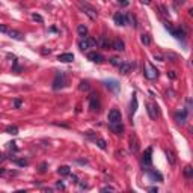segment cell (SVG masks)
<instances>
[{
  "mask_svg": "<svg viewBox=\"0 0 193 193\" xmlns=\"http://www.w3.org/2000/svg\"><path fill=\"white\" fill-rule=\"evenodd\" d=\"M97 45V38H92V36H85L82 38V41L78 42V48L80 50H88L92 48Z\"/></svg>",
  "mask_w": 193,
  "mask_h": 193,
  "instance_id": "3957f363",
  "label": "cell"
},
{
  "mask_svg": "<svg viewBox=\"0 0 193 193\" xmlns=\"http://www.w3.org/2000/svg\"><path fill=\"white\" fill-rule=\"evenodd\" d=\"M140 41H142L143 45H149L151 44V38H149V35H145L143 33V35L140 36Z\"/></svg>",
  "mask_w": 193,
  "mask_h": 193,
  "instance_id": "4dcf8cb0",
  "label": "cell"
},
{
  "mask_svg": "<svg viewBox=\"0 0 193 193\" xmlns=\"http://www.w3.org/2000/svg\"><path fill=\"white\" fill-rule=\"evenodd\" d=\"M140 3H142V5H149L151 0H140Z\"/></svg>",
  "mask_w": 193,
  "mask_h": 193,
  "instance_id": "7dc6e473",
  "label": "cell"
},
{
  "mask_svg": "<svg viewBox=\"0 0 193 193\" xmlns=\"http://www.w3.org/2000/svg\"><path fill=\"white\" fill-rule=\"evenodd\" d=\"M103 83H104L106 88H109V89L113 91V92H118L119 89H121V85H119L116 80H106V82H103Z\"/></svg>",
  "mask_w": 193,
  "mask_h": 193,
  "instance_id": "9a60e30c",
  "label": "cell"
},
{
  "mask_svg": "<svg viewBox=\"0 0 193 193\" xmlns=\"http://www.w3.org/2000/svg\"><path fill=\"white\" fill-rule=\"evenodd\" d=\"M113 190H115V189H113L112 185H104V187L101 189V192H113Z\"/></svg>",
  "mask_w": 193,
  "mask_h": 193,
  "instance_id": "d590c367",
  "label": "cell"
},
{
  "mask_svg": "<svg viewBox=\"0 0 193 193\" xmlns=\"http://www.w3.org/2000/svg\"><path fill=\"white\" fill-rule=\"evenodd\" d=\"M118 68H119V72H121V74L127 76V74H130V71L134 68V62H122Z\"/></svg>",
  "mask_w": 193,
  "mask_h": 193,
  "instance_id": "9c48e42d",
  "label": "cell"
},
{
  "mask_svg": "<svg viewBox=\"0 0 193 193\" xmlns=\"http://www.w3.org/2000/svg\"><path fill=\"white\" fill-rule=\"evenodd\" d=\"M158 9L162 11V14H163V15H169V11H168V8H166L164 5H158Z\"/></svg>",
  "mask_w": 193,
  "mask_h": 193,
  "instance_id": "d6a6232c",
  "label": "cell"
},
{
  "mask_svg": "<svg viewBox=\"0 0 193 193\" xmlns=\"http://www.w3.org/2000/svg\"><path fill=\"white\" fill-rule=\"evenodd\" d=\"M50 32H57V29L55 27V26H53V27H50Z\"/></svg>",
  "mask_w": 193,
  "mask_h": 193,
  "instance_id": "681fc988",
  "label": "cell"
},
{
  "mask_svg": "<svg viewBox=\"0 0 193 193\" xmlns=\"http://www.w3.org/2000/svg\"><path fill=\"white\" fill-rule=\"evenodd\" d=\"M6 133H8V134H12V136H17L18 134V127L17 125H8V127H6Z\"/></svg>",
  "mask_w": 193,
  "mask_h": 193,
  "instance_id": "cb8c5ba5",
  "label": "cell"
},
{
  "mask_svg": "<svg viewBox=\"0 0 193 193\" xmlns=\"http://www.w3.org/2000/svg\"><path fill=\"white\" fill-rule=\"evenodd\" d=\"M131 113L134 115L136 113V110H137V97H136V94H133V98H131Z\"/></svg>",
  "mask_w": 193,
  "mask_h": 193,
  "instance_id": "d4e9b609",
  "label": "cell"
},
{
  "mask_svg": "<svg viewBox=\"0 0 193 193\" xmlns=\"http://www.w3.org/2000/svg\"><path fill=\"white\" fill-rule=\"evenodd\" d=\"M118 3H121L122 6H128V2H127V0H118Z\"/></svg>",
  "mask_w": 193,
  "mask_h": 193,
  "instance_id": "7bdbcfd3",
  "label": "cell"
},
{
  "mask_svg": "<svg viewBox=\"0 0 193 193\" xmlns=\"http://www.w3.org/2000/svg\"><path fill=\"white\" fill-rule=\"evenodd\" d=\"M78 6H80V8H82V11H83L85 14L88 15L91 20H97V17H98V12H97L94 8H92L91 5H88L86 2H80V3H78Z\"/></svg>",
  "mask_w": 193,
  "mask_h": 193,
  "instance_id": "277c9868",
  "label": "cell"
},
{
  "mask_svg": "<svg viewBox=\"0 0 193 193\" xmlns=\"http://www.w3.org/2000/svg\"><path fill=\"white\" fill-rule=\"evenodd\" d=\"M146 174L149 175V178L152 179V181H163V175L160 174V172H157L154 169H146Z\"/></svg>",
  "mask_w": 193,
  "mask_h": 193,
  "instance_id": "4fadbf2b",
  "label": "cell"
},
{
  "mask_svg": "<svg viewBox=\"0 0 193 193\" xmlns=\"http://www.w3.org/2000/svg\"><path fill=\"white\" fill-rule=\"evenodd\" d=\"M77 33H78V36H82V38L88 36V27H86L85 24H80L77 27Z\"/></svg>",
  "mask_w": 193,
  "mask_h": 193,
  "instance_id": "603a6c76",
  "label": "cell"
},
{
  "mask_svg": "<svg viewBox=\"0 0 193 193\" xmlns=\"http://www.w3.org/2000/svg\"><path fill=\"white\" fill-rule=\"evenodd\" d=\"M5 158H6V155L3 154V152H0V163H2V162L5 160Z\"/></svg>",
  "mask_w": 193,
  "mask_h": 193,
  "instance_id": "bcb514c9",
  "label": "cell"
},
{
  "mask_svg": "<svg viewBox=\"0 0 193 193\" xmlns=\"http://www.w3.org/2000/svg\"><path fill=\"white\" fill-rule=\"evenodd\" d=\"M71 179H72V183H74V184H78V177H77V175L72 174V175H71Z\"/></svg>",
  "mask_w": 193,
  "mask_h": 193,
  "instance_id": "60d3db41",
  "label": "cell"
},
{
  "mask_svg": "<svg viewBox=\"0 0 193 193\" xmlns=\"http://www.w3.org/2000/svg\"><path fill=\"white\" fill-rule=\"evenodd\" d=\"M89 109H91V112H98L100 110V100H98L97 94L89 95Z\"/></svg>",
  "mask_w": 193,
  "mask_h": 193,
  "instance_id": "52a82bcc",
  "label": "cell"
},
{
  "mask_svg": "<svg viewBox=\"0 0 193 193\" xmlns=\"http://www.w3.org/2000/svg\"><path fill=\"white\" fill-rule=\"evenodd\" d=\"M47 166H48V164L45 163V162L41 163V166H39V170H41V172H45V170H47Z\"/></svg>",
  "mask_w": 193,
  "mask_h": 193,
  "instance_id": "74e56055",
  "label": "cell"
},
{
  "mask_svg": "<svg viewBox=\"0 0 193 193\" xmlns=\"http://www.w3.org/2000/svg\"><path fill=\"white\" fill-rule=\"evenodd\" d=\"M112 48L116 50V51H124L125 50V44H124V41H121V39H116V41L112 44Z\"/></svg>",
  "mask_w": 193,
  "mask_h": 193,
  "instance_id": "44dd1931",
  "label": "cell"
},
{
  "mask_svg": "<svg viewBox=\"0 0 193 193\" xmlns=\"http://www.w3.org/2000/svg\"><path fill=\"white\" fill-rule=\"evenodd\" d=\"M154 57L157 59V61H160V62H163V56H162V55H155Z\"/></svg>",
  "mask_w": 193,
  "mask_h": 193,
  "instance_id": "f6af8a7d",
  "label": "cell"
},
{
  "mask_svg": "<svg viewBox=\"0 0 193 193\" xmlns=\"http://www.w3.org/2000/svg\"><path fill=\"white\" fill-rule=\"evenodd\" d=\"M184 3H185V0H175V6H177V8H178V6H179V5H181V6H183Z\"/></svg>",
  "mask_w": 193,
  "mask_h": 193,
  "instance_id": "b9f144b4",
  "label": "cell"
},
{
  "mask_svg": "<svg viewBox=\"0 0 193 193\" xmlns=\"http://www.w3.org/2000/svg\"><path fill=\"white\" fill-rule=\"evenodd\" d=\"M149 192H158L157 187H149Z\"/></svg>",
  "mask_w": 193,
  "mask_h": 193,
  "instance_id": "c3c4849f",
  "label": "cell"
},
{
  "mask_svg": "<svg viewBox=\"0 0 193 193\" xmlns=\"http://www.w3.org/2000/svg\"><path fill=\"white\" fill-rule=\"evenodd\" d=\"M88 59H89L91 62H94V63H103V62H104L103 55H100V53H97V51L88 53Z\"/></svg>",
  "mask_w": 193,
  "mask_h": 193,
  "instance_id": "8fae6325",
  "label": "cell"
},
{
  "mask_svg": "<svg viewBox=\"0 0 193 193\" xmlns=\"http://www.w3.org/2000/svg\"><path fill=\"white\" fill-rule=\"evenodd\" d=\"M166 155H168V162H169L170 164H175L177 160H175V154H174V152L168 149V151H166Z\"/></svg>",
  "mask_w": 193,
  "mask_h": 193,
  "instance_id": "83f0119b",
  "label": "cell"
},
{
  "mask_svg": "<svg viewBox=\"0 0 193 193\" xmlns=\"http://www.w3.org/2000/svg\"><path fill=\"white\" fill-rule=\"evenodd\" d=\"M8 35L12 39H15V41H23V39H24V35H23L21 32H18V30H9Z\"/></svg>",
  "mask_w": 193,
  "mask_h": 193,
  "instance_id": "ffe728a7",
  "label": "cell"
},
{
  "mask_svg": "<svg viewBox=\"0 0 193 193\" xmlns=\"http://www.w3.org/2000/svg\"><path fill=\"white\" fill-rule=\"evenodd\" d=\"M56 187L61 189V190H65V184H63L62 181H57V183H56Z\"/></svg>",
  "mask_w": 193,
  "mask_h": 193,
  "instance_id": "ab89813d",
  "label": "cell"
},
{
  "mask_svg": "<svg viewBox=\"0 0 193 193\" xmlns=\"http://www.w3.org/2000/svg\"><path fill=\"white\" fill-rule=\"evenodd\" d=\"M57 61H61V62H65V63H68V62H72V61H74V55H72V53H63V55H59Z\"/></svg>",
  "mask_w": 193,
  "mask_h": 193,
  "instance_id": "ac0fdd59",
  "label": "cell"
},
{
  "mask_svg": "<svg viewBox=\"0 0 193 193\" xmlns=\"http://www.w3.org/2000/svg\"><path fill=\"white\" fill-rule=\"evenodd\" d=\"M21 104H23L21 100H14V107L15 109H20V107H21Z\"/></svg>",
  "mask_w": 193,
  "mask_h": 193,
  "instance_id": "e575fe53",
  "label": "cell"
},
{
  "mask_svg": "<svg viewBox=\"0 0 193 193\" xmlns=\"http://www.w3.org/2000/svg\"><path fill=\"white\" fill-rule=\"evenodd\" d=\"M95 142H97V145H98V148L100 149H106V148H107V143H106V140H104V139H101V137H97L95 139Z\"/></svg>",
  "mask_w": 193,
  "mask_h": 193,
  "instance_id": "484cf974",
  "label": "cell"
},
{
  "mask_svg": "<svg viewBox=\"0 0 193 193\" xmlns=\"http://www.w3.org/2000/svg\"><path fill=\"white\" fill-rule=\"evenodd\" d=\"M78 185H80V189H88V184H85V183L78 181Z\"/></svg>",
  "mask_w": 193,
  "mask_h": 193,
  "instance_id": "ee69618b",
  "label": "cell"
},
{
  "mask_svg": "<svg viewBox=\"0 0 193 193\" xmlns=\"http://www.w3.org/2000/svg\"><path fill=\"white\" fill-rule=\"evenodd\" d=\"M151 155H152V148L149 146V148L145 151L143 157H142V163H143V166H146V168H149L151 163H152V157Z\"/></svg>",
  "mask_w": 193,
  "mask_h": 193,
  "instance_id": "30bf717a",
  "label": "cell"
},
{
  "mask_svg": "<svg viewBox=\"0 0 193 193\" xmlns=\"http://www.w3.org/2000/svg\"><path fill=\"white\" fill-rule=\"evenodd\" d=\"M164 27L172 33V36H175L177 39H179V41L185 38V32H184V30H181V29H174L169 23H164Z\"/></svg>",
  "mask_w": 193,
  "mask_h": 193,
  "instance_id": "5b68a950",
  "label": "cell"
},
{
  "mask_svg": "<svg viewBox=\"0 0 193 193\" xmlns=\"http://www.w3.org/2000/svg\"><path fill=\"white\" fill-rule=\"evenodd\" d=\"M0 32L2 33H9V29L6 27V26H3V24H0Z\"/></svg>",
  "mask_w": 193,
  "mask_h": 193,
  "instance_id": "f35d334b",
  "label": "cell"
},
{
  "mask_svg": "<svg viewBox=\"0 0 193 193\" xmlns=\"http://www.w3.org/2000/svg\"><path fill=\"white\" fill-rule=\"evenodd\" d=\"M146 112H148V115L151 119H157L158 116V107H157V104L154 103H146Z\"/></svg>",
  "mask_w": 193,
  "mask_h": 193,
  "instance_id": "ba28073f",
  "label": "cell"
},
{
  "mask_svg": "<svg viewBox=\"0 0 193 193\" xmlns=\"http://www.w3.org/2000/svg\"><path fill=\"white\" fill-rule=\"evenodd\" d=\"M143 76L148 78V80H155V78L158 77V70L155 68L154 65H151V63H145V66H143Z\"/></svg>",
  "mask_w": 193,
  "mask_h": 193,
  "instance_id": "7a4b0ae2",
  "label": "cell"
},
{
  "mask_svg": "<svg viewBox=\"0 0 193 193\" xmlns=\"http://www.w3.org/2000/svg\"><path fill=\"white\" fill-rule=\"evenodd\" d=\"M192 175H193V169H192L190 164H187V166H185V169H184V177L185 178H192Z\"/></svg>",
  "mask_w": 193,
  "mask_h": 193,
  "instance_id": "f1b7e54d",
  "label": "cell"
},
{
  "mask_svg": "<svg viewBox=\"0 0 193 193\" xmlns=\"http://www.w3.org/2000/svg\"><path fill=\"white\" fill-rule=\"evenodd\" d=\"M168 77H169V78H172V80H175V78H177L175 71H169V72H168Z\"/></svg>",
  "mask_w": 193,
  "mask_h": 193,
  "instance_id": "8d00e7d4",
  "label": "cell"
},
{
  "mask_svg": "<svg viewBox=\"0 0 193 193\" xmlns=\"http://www.w3.org/2000/svg\"><path fill=\"white\" fill-rule=\"evenodd\" d=\"M3 172H5L3 169H0V175H3Z\"/></svg>",
  "mask_w": 193,
  "mask_h": 193,
  "instance_id": "f907efd6",
  "label": "cell"
},
{
  "mask_svg": "<svg viewBox=\"0 0 193 193\" xmlns=\"http://www.w3.org/2000/svg\"><path fill=\"white\" fill-rule=\"evenodd\" d=\"M66 85H68V78H66L65 72H56L55 80H53V89H55V91L63 89Z\"/></svg>",
  "mask_w": 193,
  "mask_h": 193,
  "instance_id": "6da1fadb",
  "label": "cell"
},
{
  "mask_svg": "<svg viewBox=\"0 0 193 193\" xmlns=\"http://www.w3.org/2000/svg\"><path fill=\"white\" fill-rule=\"evenodd\" d=\"M57 172H59V175H61V177H68V175H71L70 166H59Z\"/></svg>",
  "mask_w": 193,
  "mask_h": 193,
  "instance_id": "7402d4cb",
  "label": "cell"
},
{
  "mask_svg": "<svg viewBox=\"0 0 193 193\" xmlns=\"http://www.w3.org/2000/svg\"><path fill=\"white\" fill-rule=\"evenodd\" d=\"M130 149H131L133 152H137V151H139V139H137V136H134V134H133L131 139H130Z\"/></svg>",
  "mask_w": 193,
  "mask_h": 193,
  "instance_id": "d6986e66",
  "label": "cell"
},
{
  "mask_svg": "<svg viewBox=\"0 0 193 193\" xmlns=\"http://www.w3.org/2000/svg\"><path fill=\"white\" fill-rule=\"evenodd\" d=\"M32 18L35 20V21H38V23H42L44 21V18L39 15V14H32Z\"/></svg>",
  "mask_w": 193,
  "mask_h": 193,
  "instance_id": "836d02e7",
  "label": "cell"
},
{
  "mask_svg": "<svg viewBox=\"0 0 193 193\" xmlns=\"http://www.w3.org/2000/svg\"><path fill=\"white\" fill-rule=\"evenodd\" d=\"M121 112L118 109H112L107 115V119H109V124H115V122H121Z\"/></svg>",
  "mask_w": 193,
  "mask_h": 193,
  "instance_id": "8992f818",
  "label": "cell"
},
{
  "mask_svg": "<svg viewBox=\"0 0 193 193\" xmlns=\"http://www.w3.org/2000/svg\"><path fill=\"white\" fill-rule=\"evenodd\" d=\"M187 115H189V110H179L175 113V121L178 124H185V121H187Z\"/></svg>",
  "mask_w": 193,
  "mask_h": 193,
  "instance_id": "7c38bea8",
  "label": "cell"
},
{
  "mask_svg": "<svg viewBox=\"0 0 193 193\" xmlns=\"http://www.w3.org/2000/svg\"><path fill=\"white\" fill-rule=\"evenodd\" d=\"M97 45H100L101 48H104V50H109L110 47H112V44H110V41L107 39V36H100V39H97Z\"/></svg>",
  "mask_w": 193,
  "mask_h": 193,
  "instance_id": "5bb4252c",
  "label": "cell"
},
{
  "mask_svg": "<svg viewBox=\"0 0 193 193\" xmlns=\"http://www.w3.org/2000/svg\"><path fill=\"white\" fill-rule=\"evenodd\" d=\"M14 163H15L17 166H21V168H24V166H27V164H29V162H27V160H24V158H15Z\"/></svg>",
  "mask_w": 193,
  "mask_h": 193,
  "instance_id": "f546056e",
  "label": "cell"
},
{
  "mask_svg": "<svg viewBox=\"0 0 193 193\" xmlns=\"http://www.w3.org/2000/svg\"><path fill=\"white\" fill-rule=\"evenodd\" d=\"M110 63H112L113 66H119V65L122 63V61H121L119 57H112V59H110Z\"/></svg>",
  "mask_w": 193,
  "mask_h": 193,
  "instance_id": "1f68e13d",
  "label": "cell"
},
{
  "mask_svg": "<svg viewBox=\"0 0 193 193\" xmlns=\"http://www.w3.org/2000/svg\"><path fill=\"white\" fill-rule=\"evenodd\" d=\"M78 89H80V91H89V89H91L89 82H88V80H82L80 85H78Z\"/></svg>",
  "mask_w": 193,
  "mask_h": 193,
  "instance_id": "4316f807",
  "label": "cell"
},
{
  "mask_svg": "<svg viewBox=\"0 0 193 193\" xmlns=\"http://www.w3.org/2000/svg\"><path fill=\"white\" fill-rule=\"evenodd\" d=\"M113 21H115V24H118V26H125L127 24V21H125V14L116 12V14L113 15Z\"/></svg>",
  "mask_w": 193,
  "mask_h": 193,
  "instance_id": "2e32d148",
  "label": "cell"
},
{
  "mask_svg": "<svg viewBox=\"0 0 193 193\" xmlns=\"http://www.w3.org/2000/svg\"><path fill=\"white\" fill-rule=\"evenodd\" d=\"M110 130L115 133V134H122L124 133V125L121 122H115V124H109Z\"/></svg>",
  "mask_w": 193,
  "mask_h": 193,
  "instance_id": "e0dca14e",
  "label": "cell"
}]
</instances>
